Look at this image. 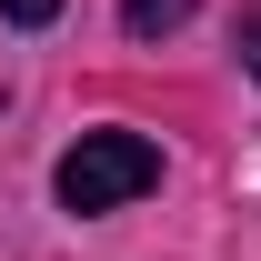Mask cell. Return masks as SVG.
Instances as JSON below:
<instances>
[{"mask_svg":"<svg viewBox=\"0 0 261 261\" xmlns=\"http://www.w3.org/2000/svg\"><path fill=\"white\" fill-rule=\"evenodd\" d=\"M151 181H161V141H141V130H81L61 151V171H50L61 211H121Z\"/></svg>","mask_w":261,"mask_h":261,"instance_id":"6da1fadb","label":"cell"},{"mask_svg":"<svg viewBox=\"0 0 261 261\" xmlns=\"http://www.w3.org/2000/svg\"><path fill=\"white\" fill-rule=\"evenodd\" d=\"M191 20V0H121V31L130 40H161V31H181Z\"/></svg>","mask_w":261,"mask_h":261,"instance_id":"7a4b0ae2","label":"cell"},{"mask_svg":"<svg viewBox=\"0 0 261 261\" xmlns=\"http://www.w3.org/2000/svg\"><path fill=\"white\" fill-rule=\"evenodd\" d=\"M0 20H20V31H40V20H61V0H0Z\"/></svg>","mask_w":261,"mask_h":261,"instance_id":"3957f363","label":"cell"},{"mask_svg":"<svg viewBox=\"0 0 261 261\" xmlns=\"http://www.w3.org/2000/svg\"><path fill=\"white\" fill-rule=\"evenodd\" d=\"M241 70L261 81V10H241Z\"/></svg>","mask_w":261,"mask_h":261,"instance_id":"277c9868","label":"cell"}]
</instances>
